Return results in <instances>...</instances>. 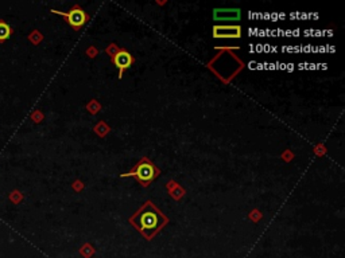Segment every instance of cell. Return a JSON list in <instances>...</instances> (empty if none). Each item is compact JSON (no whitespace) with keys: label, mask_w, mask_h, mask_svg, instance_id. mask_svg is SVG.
Instances as JSON below:
<instances>
[{"label":"cell","mask_w":345,"mask_h":258,"mask_svg":"<svg viewBox=\"0 0 345 258\" xmlns=\"http://www.w3.org/2000/svg\"><path fill=\"white\" fill-rule=\"evenodd\" d=\"M130 222L138 231L143 234L146 239H151L168 221L164 214L160 213L154 203L148 201L130 218Z\"/></svg>","instance_id":"6da1fadb"},{"label":"cell","mask_w":345,"mask_h":258,"mask_svg":"<svg viewBox=\"0 0 345 258\" xmlns=\"http://www.w3.org/2000/svg\"><path fill=\"white\" fill-rule=\"evenodd\" d=\"M158 175H159V169H158L147 157H143V159L139 160V163L136 164L131 171L127 172V174H123L122 178L134 177L136 181H138V183H140V185L146 187V186L150 185Z\"/></svg>","instance_id":"7a4b0ae2"},{"label":"cell","mask_w":345,"mask_h":258,"mask_svg":"<svg viewBox=\"0 0 345 258\" xmlns=\"http://www.w3.org/2000/svg\"><path fill=\"white\" fill-rule=\"evenodd\" d=\"M51 13L57 14V15H61L66 19V22L69 23L74 30H80L82 26L85 25L89 17L88 14L84 11L82 9H80L78 6H74L73 9L68 11V13H62V11H57V10H51Z\"/></svg>","instance_id":"3957f363"},{"label":"cell","mask_w":345,"mask_h":258,"mask_svg":"<svg viewBox=\"0 0 345 258\" xmlns=\"http://www.w3.org/2000/svg\"><path fill=\"white\" fill-rule=\"evenodd\" d=\"M242 37L240 26H214L213 38L217 39H238Z\"/></svg>","instance_id":"277c9868"},{"label":"cell","mask_w":345,"mask_h":258,"mask_svg":"<svg viewBox=\"0 0 345 258\" xmlns=\"http://www.w3.org/2000/svg\"><path fill=\"white\" fill-rule=\"evenodd\" d=\"M112 62H113V65L119 69L120 79V78L123 77L124 70L128 69V67L134 63V58H132V55L128 53L127 50H118L115 53V55L112 57Z\"/></svg>","instance_id":"5b68a950"},{"label":"cell","mask_w":345,"mask_h":258,"mask_svg":"<svg viewBox=\"0 0 345 258\" xmlns=\"http://www.w3.org/2000/svg\"><path fill=\"white\" fill-rule=\"evenodd\" d=\"M213 19L216 22H239L242 19L240 9H214Z\"/></svg>","instance_id":"8992f818"},{"label":"cell","mask_w":345,"mask_h":258,"mask_svg":"<svg viewBox=\"0 0 345 258\" xmlns=\"http://www.w3.org/2000/svg\"><path fill=\"white\" fill-rule=\"evenodd\" d=\"M13 34V30L10 27L9 23H6L5 21H0V42L7 41Z\"/></svg>","instance_id":"52a82bcc"}]
</instances>
